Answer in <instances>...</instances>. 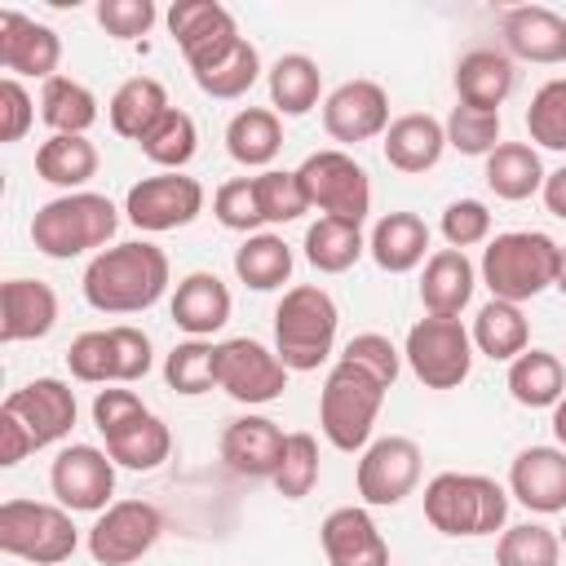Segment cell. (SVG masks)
Segmentation results:
<instances>
[{
    "instance_id": "obj_1",
    "label": "cell",
    "mask_w": 566,
    "mask_h": 566,
    "mask_svg": "<svg viewBox=\"0 0 566 566\" xmlns=\"http://www.w3.org/2000/svg\"><path fill=\"white\" fill-rule=\"evenodd\" d=\"M168 287V256L164 248L133 239L97 252L84 270V301L102 314H137L150 310Z\"/></svg>"
},
{
    "instance_id": "obj_2",
    "label": "cell",
    "mask_w": 566,
    "mask_h": 566,
    "mask_svg": "<svg viewBox=\"0 0 566 566\" xmlns=\"http://www.w3.org/2000/svg\"><path fill=\"white\" fill-rule=\"evenodd\" d=\"M75 424V389L57 376H40L13 389L0 407V464H18L31 451L66 438Z\"/></svg>"
},
{
    "instance_id": "obj_3",
    "label": "cell",
    "mask_w": 566,
    "mask_h": 566,
    "mask_svg": "<svg viewBox=\"0 0 566 566\" xmlns=\"http://www.w3.org/2000/svg\"><path fill=\"white\" fill-rule=\"evenodd\" d=\"M562 270V243H553L544 230H509L495 234L482 252V283L495 301H531L544 287H557Z\"/></svg>"
},
{
    "instance_id": "obj_4",
    "label": "cell",
    "mask_w": 566,
    "mask_h": 566,
    "mask_svg": "<svg viewBox=\"0 0 566 566\" xmlns=\"http://www.w3.org/2000/svg\"><path fill=\"white\" fill-rule=\"evenodd\" d=\"M93 424L106 438V455L124 469H159L172 451L168 424L133 394V389H97L93 398Z\"/></svg>"
},
{
    "instance_id": "obj_5",
    "label": "cell",
    "mask_w": 566,
    "mask_h": 566,
    "mask_svg": "<svg viewBox=\"0 0 566 566\" xmlns=\"http://www.w3.org/2000/svg\"><path fill=\"white\" fill-rule=\"evenodd\" d=\"M509 517V491L486 473H438L424 486V522L451 539L495 535Z\"/></svg>"
},
{
    "instance_id": "obj_6",
    "label": "cell",
    "mask_w": 566,
    "mask_h": 566,
    "mask_svg": "<svg viewBox=\"0 0 566 566\" xmlns=\"http://www.w3.org/2000/svg\"><path fill=\"white\" fill-rule=\"evenodd\" d=\"M336 301L318 283H296L274 310V354L287 371H314L336 345Z\"/></svg>"
},
{
    "instance_id": "obj_7",
    "label": "cell",
    "mask_w": 566,
    "mask_h": 566,
    "mask_svg": "<svg viewBox=\"0 0 566 566\" xmlns=\"http://www.w3.org/2000/svg\"><path fill=\"white\" fill-rule=\"evenodd\" d=\"M385 394H389L385 380H376L367 367L340 358L327 371L323 394H318V424H323L327 442L336 451H363L371 442V429H376V416L385 407Z\"/></svg>"
},
{
    "instance_id": "obj_8",
    "label": "cell",
    "mask_w": 566,
    "mask_h": 566,
    "mask_svg": "<svg viewBox=\"0 0 566 566\" xmlns=\"http://www.w3.org/2000/svg\"><path fill=\"white\" fill-rule=\"evenodd\" d=\"M115 230H119L115 203L106 195H93V190L57 195L31 217V243L53 261H66V256H80L88 248H102Z\"/></svg>"
},
{
    "instance_id": "obj_9",
    "label": "cell",
    "mask_w": 566,
    "mask_h": 566,
    "mask_svg": "<svg viewBox=\"0 0 566 566\" xmlns=\"http://www.w3.org/2000/svg\"><path fill=\"white\" fill-rule=\"evenodd\" d=\"M80 535L71 522V509L44 504V500H4L0 504V548L9 557L57 566L75 553Z\"/></svg>"
},
{
    "instance_id": "obj_10",
    "label": "cell",
    "mask_w": 566,
    "mask_h": 566,
    "mask_svg": "<svg viewBox=\"0 0 566 566\" xmlns=\"http://www.w3.org/2000/svg\"><path fill=\"white\" fill-rule=\"evenodd\" d=\"M407 367L416 371V380L424 389H455L469 380L473 367V336L460 318H442L429 314L420 323H411L407 345H402Z\"/></svg>"
},
{
    "instance_id": "obj_11",
    "label": "cell",
    "mask_w": 566,
    "mask_h": 566,
    "mask_svg": "<svg viewBox=\"0 0 566 566\" xmlns=\"http://www.w3.org/2000/svg\"><path fill=\"white\" fill-rule=\"evenodd\" d=\"M296 177H301V190H305L310 208H318L323 217L363 226V217L371 208V181H367V168L354 155H345V150H314L296 168Z\"/></svg>"
},
{
    "instance_id": "obj_12",
    "label": "cell",
    "mask_w": 566,
    "mask_h": 566,
    "mask_svg": "<svg viewBox=\"0 0 566 566\" xmlns=\"http://www.w3.org/2000/svg\"><path fill=\"white\" fill-rule=\"evenodd\" d=\"M217 389H226L234 402H274L287 389V367L274 349H265L252 336H234L217 345Z\"/></svg>"
},
{
    "instance_id": "obj_13",
    "label": "cell",
    "mask_w": 566,
    "mask_h": 566,
    "mask_svg": "<svg viewBox=\"0 0 566 566\" xmlns=\"http://www.w3.org/2000/svg\"><path fill=\"white\" fill-rule=\"evenodd\" d=\"M164 517L150 500H115L88 531V553L97 566H128L155 548Z\"/></svg>"
},
{
    "instance_id": "obj_14",
    "label": "cell",
    "mask_w": 566,
    "mask_h": 566,
    "mask_svg": "<svg viewBox=\"0 0 566 566\" xmlns=\"http://www.w3.org/2000/svg\"><path fill=\"white\" fill-rule=\"evenodd\" d=\"M124 212H128V221L137 230L164 234V230L190 226L203 212V186L195 177H186V172H155V177H142L128 190Z\"/></svg>"
},
{
    "instance_id": "obj_15",
    "label": "cell",
    "mask_w": 566,
    "mask_h": 566,
    "mask_svg": "<svg viewBox=\"0 0 566 566\" xmlns=\"http://www.w3.org/2000/svg\"><path fill=\"white\" fill-rule=\"evenodd\" d=\"M416 482H420V447L411 438L385 433V438L363 447V460H358V495H363V504L394 509L416 491Z\"/></svg>"
},
{
    "instance_id": "obj_16",
    "label": "cell",
    "mask_w": 566,
    "mask_h": 566,
    "mask_svg": "<svg viewBox=\"0 0 566 566\" xmlns=\"http://www.w3.org/2000/svg\"><path fill=\"white\" fill-rule=\"evenodd\" d=\"M49 486L62 509L71 513H102L115 495V460L88 442H71L57 451L49 469Z\"/></svg>"
},
{
    "instance_id": "obj_17",
    "label": "cell",
    "mask_w": 566,
    "mask_h": 566,
    "mask_svg": "<svg viewBox=\"0 0 566 566\" xmlns=\"http://www.w3.org/2000/svg\"><path fill=\"white\" fill-rule=\"evenodd\" d=\"M323 128L340 146H358L385 137L389 128V93L376 80H345L323 102Z\"/></svg>"
},
{
    "instance_id": "obj_18",
    "label": "cell",
    "mask_w": 566,
    "mask_h": 566,
    "mask_svg": "<svg viewBox=\"0 0 566 566\" xmlns=\"http://www.w3.org/2000/svg\"><path fill=\"white\" fill-rule=\"evenodd\" d=\"M62 62V40L53 27L18 13V9H0V66L18 80V75H35V80H53Z\"/></svg>"
},
{
    "instance_id": "obj_19",
    "label": "cell",
    "mask_w": 566,
    "mask_h": 566,
    "mask_svg": "<svg viewBox=\"0 0 566 566\" xmlns=\"http://www.w3.org/2000/svg\"><path fill=\"white\" fill-rule=\"evenodd\" d=\"M168 31H172V40H177V49H181V57L190 66L217 57L226 44L239 40L234 13L226 4H217V0H177L168 9Z\"/></svg>"
},
{
    "instance_id": "obj_20",
    "label": "cell",
    "mask_w": 566,
    "mask_h": 566,
    "mask_svg": "<svg viewBox=\"0 0 566 566\" xmlns=\"http://www.w3.org/2000/svg\"><path fill=\"white\" fill-rule=\"evenodd\" d=\"M318 539H323L327 566H389V544L371 522V513L358 504L332 509L318 526Z\"/></svg>"
},
{
    "instance_id": "obj_21",
    "label": "cell",
    "mask_w": 566,
    "mask_h": 566,
    "mask_svg": "<svg viewBox=\"0 0 566 566\" xmlns=\"http://www.w3.org/2000/svg\"><path fill=\"white\" fill-rule=\"evenodd\" d=\"M509 491L531 513H566V451L526 447L509 464Z\"/></svg>"
},
{
    "instance_id": "obj_22",
    "label": "cell",
    "mask_w": 566,
    "mask_h": 566,
    "mask_svg": "<svg viewBox=\"0 0 566 566\" xmlns=\"http://www.w3.org/2000/svg\"><path fill=\"white\" fill-rule=\"evenodd\" d=\"M287 433L270 416H239L221 433V460L239 478H274Z\"/></svg>"
},
{
    "instance_id": "obj_23",
    "label": "cell",
    "mask_w": 566,
    "mask_h": 566,
    "mask_svg": "<svg viewBox=\"0 0 566 566\" xmlns=\"http://www.w3.org/2000/svg\"><path fill=\"white\" fill-rule=\"evenodd\" d=\"M57 323V292L40 279H4L0 283V340H40Z\"/></svg>"
},
{
    "instance_id": "obj_24",
    "label": "cell",
    "mask_w": 566,
    "mask_h": 566,
    "mask_svg": "<svg viewBox=\"0 0 566 566\" xmlns=\"http://www.w3.org/2000/svg\"><path fill=\"white\" fill-rule=\"evenodd\" d=\"M504 44L522 62L557 66L566 62V18L544 4H517L504 13Z\"/></svg>"
},
{
    "instance_id": "obj_25",
    "label": "cell",
    "mask_w": 566,
    "mask_h": 566,
    "mask_svg": "<svg viewBox=\"0 0 566 566\" xmlns=\"http://www.w3.org/2000/svg\"><path fill=\"white\" fill-rule=\"evenodd\" d=\"M473 287H478V270H473V261H469L460 248H438V252L424 261L420 301H424L429 314L460 318V310L473 301Z\"/></svg>"
},
{
    "instance_id": "obj_26",
    "label": "cell",
    "mask_w": 566,
    "mask_h": 566,
    "mask_svg": "<svg viewBox=\"0 0 566 566\" xmlns=\"http://www.w3.org/2000/svg\"><path fill=\"white\" fill-rule=\"evenodd\" d=\"M172 323L190 336H212L230 323V287L212 270H195L172 292Z\"/></svg>"
},
{
    "instance_id": "obj_27",
    "label": "cell",
    "mask_w": 566,
    "mask_h": 566,
    "mask_svg": "<svg viewBox=\"0 0 566 566\" xmlns=\"http://www.w3.org/2000/svg\"><path fill=\"white\" fill-rule=\"evenodd\" d=\"M447 150V124H438L433 115H398L389 128H385V159L389 168L398 172H429Z\"/></svg>"
},
{
    "instance_id": "obj_28",
    "label": "cell",
    "mask_w": 566,
    "mask_h": 566,
    "mask_svg": "<svg viewBox=\"0 0 566 566\" xmlns=\"http://www.w3.org/2000/svg\"><path fill=\"white\" fill-rule=\"evenodd\" d=\"M513 62L500 49H469L455 62V93L473 111H500V102L513 93Z\"/></svg>"
},
{
    "instance_id": "obj_29",
    "label": "cell",
    "mask_w": 566,
    "mask_h": 566,
    "mask_svg": "<svg viewBox=\"0 0 566 566\" xmlns=\"http://www.w3.org/2000/svg\"><path fill=\"white\" fill-rule=\"evenodd\" d=\"M367 252L380 270L389 274H407L424 261L429 252V226L416 212H385L367 239Z\"/></svg>"
},
{
    "instance_id": "obj_30",
    "label": "cell",
    "mask_w": 566,
    "mask_h": 566,
    "mask_svg": "<svg viewBox=\"0 0 566 566\" xmlns=\"http://www.w3.org/2000/svg\"><path fill=\"white\" fill-rule=\"evenodd\" d=\"M168 111H172V106H168V93H164V84L150 80V75H133V80H124V84L115 88L111 106H106L111 128H115L119 137H128V142H142Z\"/></svg>"
},
{
    "instance_id": "obj_31",
    "label": "cell",
    "mask_w": 566,
    "mask_h": 566,
    "mask_svg": "<svg viewBox=\"0 0 566 566\" xmlns=\"http://www.w3.org/2000/svg\"><path fill=\"white\" fill-rule=\"evenodd\" d=\"M190 75H195V84L208 93V97H221V102H230V97H243L252 84H256V75H261V53H256V44L252 40H234V44H226L217 57H208V62H199V66H190Z\"/></svg>"
},
{
    "instance_id": "obj_32",
    "label": "cell",
    "mask_w": 566,
    "mask_h": 566,
    "mask_svg": "<svg viewBox=\"0 0 566 566\" xmlns=\"http://www.w3.org/2000/svg\"><path fill=\"white\" fill-rule=\"evenodd\" d=\"M509 394L522 407H557L566 398V367L548 349H522L509 363Z\"/></svg>"
},
{
    "instance_id": "obj_33",
    "label": "cell",
    "mask_w": 566,
    "mask_h": 566,
    "mask_svg": "<svg viewBox=\"0 0 566 566\" xmlns=\"http://www.w3.org/2000/svg\"><path fill=\"white\" fill-rule=\"evenodd\" d=\"M544 164H539V150L526 146V142H500L491 155H486V186L495 190V199H531L535 190H544Z\"/></svg>"
},
{
    "instance_id": "obj_34",
    "label": "cell",
    "mask_w": 566,
    "mask_h": 566,
    "mask_svg": "<svg viewBox=\"0 0 566 566\" xmlns=\"http://www.w3.org/2000/svg\"><path fill=\"white\" fill-rule=\"evenodd\" d=\"M279 146H283V128H279V115L265 106H243L226 124V150L243 168H265L279 155Z\"/></svg>"
},
{
    "instance_id": "obj_35",
    "label": "cell",
    "mask_w": 566,
    "mask_h": 566,
    "mask_svg": "<svg viewBox=\"0 0 566 566\" xmlns=\"http://www.w3.org/2000/svg\"><path fill=\"white\" fill-rule=\"evenodd\" d=\"M469 336H473V345H478L486 358H495V363H513V358L526 349L531 327H526L522 305H513V301H495V296H491V301L478 310Z\"/></svg>"
},
{
    "instance_id": "obj_36",
    "label": "cell",
    "mask_w": 566,
    "mask_h": 566,
    "mask_svg": "<svg viewBox=\"0 0 566 566\" xmlns=\"http://www.w3.org/2000/svg\"><path fill=\"white\" fill-rule=\"evenodd\" d=\"M323 93V71L305 53H283L270 66V102L274 115H310Z\"/></svg>"
},
{
    "instance_id": "obj_37",
    "label": "cell",
    "mask_w": 566,
    "mask_h": 566,
    "mask_svg": "<svg viewBox=\"0 0 566 566\" xmlns=\"http://www.w3.org/2000/svg\"><path fill=\"white\" fill-rule=\"evenodd\" d=\"M40 119H44L53 133L84 137V133L97 124V97H93L80 80L53 75V80H44V88H40Z\"/></svg>"
},
{
    "instance_id": "obj_38",
    "label": "cell",
    "mask_w": 566,
    "mask_h": 566,
    "mask_svg": "<svg viewBox=\"0 0 566 566\" xmlns=\"http://www.w3.org/2000/svg\"><path fill=\"white\" fill-rule=\"evenodd\" d=\"M35 172L49 181V186H62L66 195L80 190L93 172H97V146L88 137H66V133H53L49 142H40L35 150Z\"/></svg>"
},
{
    "instance_id": "obj_39",
    "label": "cell",
    "mask_w": 566,
    "mask_h": 566,
    "mask_svg": "<svg viewBox=\"0 0 566 566\" xmlns=\"http://www.w3.org/2000/svg\"><path fill=\"white\" fill-rule=\"evenodd\" d=\"M363 252H367L363 226H354V221L318 217V221L305 230V261H310L318 274H345Z\"/></svg>"
},
{
    "instance_id": "obj_40",
    "label": "cell",
    "mask_w": 566,
    "mask_h": 566,
    "mask_svg": "<svg viewBox=\"0 0 566 566\" xmlns=\"http://www.w3.org/2000/svg\"><path fill=\"white\" fill-rule=\"evenodd\" d=\"M234 274L252 292L283 287L292 279V248L279 234H248L243 248H234Z\"/></svg>"
},
{
    "instance_id": "obj_41",
    "label": "cell",
    "mask_w": 566,
    "mask_h": 566,
    "mask_svg": "<svg viewBox=\"0 0 566 566\" xmlns=\"http://www.w3.org/2000/svg\"><path fill=\"white\" fill-rule=\"evenodd\" d=\"M142 155L150 159V164H159V168H168V172H181L190 159H195V150H199V128H195V119L186 115V111H168L142 142Z\"/></svg>"
},
{
    "instance_id": "obj_42",
    "label": "cell",
    "mask_w": 566,
    "mask_h": 566,
    "mask_svg": "<svg viewBox=\"0 0 566 566\" xmlns=\"http://www.w3.org/2000/svg\"><path fill=\"white\" fill-rule=\"evenodd\" d=\"M164 380H168V389H177L186 398L217 389V345H208L199 336L172 345V354L164 358Z\"/></svg>"
},
{
    "instance_id": "obj_43",
    "label": "cell",
    "mask_w": 566,
    "mask_h": 566,
    "mask_svg": "<svg viewBox=\"0 0 566 566\" xmlns=\"http://www.w3.org/2000/svg\"><path fill=\"white\" fill-rule=\"evenodd\" d=\"M557 562H562V539L539 522H517L495 544V566H557Z\"/></svg>"
},
{
    "instance_id": "obj_44",
    "label": "cell",
    "mask_w": 566,
    "mask_h": 566,
    "mask_svg": "<svg viewBox=\"0 0 566 566\" xmlns=\"http://www.w3.org/2000/svg\"><path fill=\"white\" fill-rule=\"evenodd\" d=\"M526 133L535 146L566 155V75L535 88V97L526 106Z\"/></svg>"
},
{
    "instance_id": "obj_45",
    "label": "cell",
    "mask_w": 566,
    "mask_h": 566,
    "mask_svg": "<svg viewBox=\"0 0 566 566\" xmlns=\"http://www.w3.org/2000/svg\"><path fill=\"white\" fill-rule=\"evenodd\" d=\"M256 186V203H261V217L283 226V221H296L310 212V199L301 190V177L296 168H265L261 177H252Z\"/></svg>"
},
{
    "instance_id": "obj_46",
    "label": "cell",
    "mask_w": 566,
    "mask_h": 566,
    "mask_svg": "<svg viewBox=\"0 0 566 566\" xmlns=\"http://www.w3.org/2000/svg\"><path fill=\"white\" fill-rule=\"evenodd\" d=\"M270 482L283 500H305L314 491V482H318V442H314V433H287L283 460H279Z\"/></svg>"
},
{
    "instance_id": "obj_47",
    "label": "cell",
    "mask_w": 566,
    "mask_h": 566,
    "mask_svg": "<svg viewBox=\"0 0 566 566\" xmlns=\"http://www.w3.org/2000/svg\"><path fill=\"white\" fill-rule=\"evenodd\" d=\"M447 146L460 155H491L500 146V111H473L460 102L447 115Z\"/></svg>"
},
{
    "instance_id": "obj_48",
    "label": "cell",
    "mask_w": 566,
    "mask_h": 566,
    "mask_svg": "<svg viewBox=\"0 0 566 566\" xmlns=\"http://www.w3.org/2000/svg\"><path fill=\"white\" fill-rule=\"evenodd\" d=\"M212 212H217V221H221L226 230H239V234H252L256 226H265L252 177H234V181L217 186V195H212Z\"/></svg>"
},
{
    "instance_id": "obj_49",
    "label": "cell",
    "mask_w": 566,
    "mask_h": 566,
    "mask_svg": "<svg viewBox=\"0 0 566 566\" xmlns=\"http://www.w3.org/2000/svg\"><path fill=\"white\" fill-rule=\"evenodd\" d=\"M106 336H111V371H115V385L142 380L150 371V363H155L150 358V336L142 327H128V323L106 327Z\"/></svg>"
},
{
    "instance_id": "obj_50",
    "label": "cell",
    "mask_w": 566,
    "mask_h": 566,
    "mask_svg": "<svg viewBox=\"0 0 566 566\" xmlns=\"http://www.w3.org/2000/svg\"><path fill=\"white\" fill-rule=\"evenodd\" d=\"M66 367L84 385H115V371H111V336L106 332H80L71 340V349H66Z\"/></svg>"
},
{
    "instance_id": "obj_51",
    "label": "cell",
    "mask_w": 566,
    "mask_h": 566,
    "mask_svg": "<svg viewBox=\"0 0 566 566\" xmlns=\"http://www.w3.org/2000/svg\"><path fill=\"white\" fill-rule=\"evenodd\" d=\"M491 234V212H486V203L482 199H455V203H447V212H442V239H447V248H473V243H482Z\"/></svg>"
},
{
    "instance_id": "obj_52",
    "label": "cell",
    "mask_w": 566,
    "mask_h": 566,
    "mask_svg": "<svg viewBox=\"0 0 566 566\" xmlns=\"http://www.w3.org/2000/svg\"><path fill=\"white\" fill-rule=\"evenodd\" d=\"M340 358L345 363H358V367H367L376 380H385V385H394L398 380V349H394V340L389 336H380V332H358L345 349H340Z\"/></svg>"
},
{
    "instance_id": "obj_53",
    "label": "cell",
    "mask_w": 566,
    "mask_h": 566,
    "mask_svg": "<svg viewBox=\"0 0 566 566\" xmlns=\"http://www.w3.org/2000/svg\"><path fill=\"white\" fill-rule=\"evenodd\" d=\"M97 22L115 40H137L155 27V4L150 0H97Z\"/></svg>"
},
{
    "instance_id": "obj_54",
    "label": "cell",
    "mask_w": 566,
    "mask_h": 566,
    "mask_svg": "<svg viewBox=\"0 0 566 566\" xmlns=\"http://www.w3.org/2000/svg\"><path fill=\"white\" fill-rule=\"evenodd\" d=\"M31 119H35L31 93L22 88V80L4 75L0 80V142H22L27 128H31Z\"/></svg>"
},
{
    "instance_id": "obj_55",
    "label": "cell",
    "mask_w": 566,
    "mask_h": 566,
    "mask_svg": "<svg viewBox=\"0 0 566 566\" xmlns=\"http://www.w3.org/2000/svg\"><path fill=\"white\" fill-rule=\"evenodd\" d=\"M539 195H544V208H548L553 217H562V221H566V164H562L557 172H548V177H544V190H539Z\"/></svg>"
},
{
    "instance_id": "obj_56",
    "label": "cell",
    "mask_w": 566,
    "mask_h": 566,
    "mask_svg": "<svg viewBox=\"0 0 566 566\" xmlns=\"http://www.w3.org/2000/svg\"><path fill=\"white\" fill-rule=\"evenodd\" d=\"M553 433H557V442H562V451H566V398L553 407Z\"/></svg>"
},
{
    "instance_id": "obj_57",
    "label": "cell",
    "mask_w": 566,
    "mask_h": 566,
    "mask_svg": "<svg viewBox=\"0 0 566 566\" xmlns=\"http://www.w3.org/2000/svg\"><path fill=\"white\" fill-rule=\"evenodd\" d=\"M557 292L566 296V248H562V270H557Z\"/></svg>"
},
{
    "instance_id": "obj_58",
    "label": "cell",
    "mask_w": 566,
    "mask_h": 566,
    "mask_svg": "<svg viewBox=\"0 0 566 566\" xmlns=\"http://www.w3.org/2000/svg\"><path fill=\"white\" fill-rule=\"evenodd\" d=\"M557 539H562V548H566V522H562V531H557Z\"/></svg>"
}]
</instances>
